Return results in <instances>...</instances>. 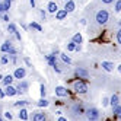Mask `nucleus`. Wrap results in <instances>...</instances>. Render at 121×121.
<instances>
[{
    "mask_svg": "<svg viewBox=\"0 0 121 121\" xmlns=\"http://www.w3.org/2000/svg\"><path fill=\"white\" fill-rule=\"evenodd\" d=\"M56 95L58 98H67L70 96V91H69L67 88H64V86H56Z\"/></svg>",
    "mask_w": 121,
    "mask_h": 121,
    "instance_id": "nucleus-6",
    "label": "nucleus"
},
{
    "mask_svg": "<svg viewBox=\"0 0 121 121\" xmlns=\"http://www.w3.org/2000/svg\"><path fill=\"white\" fill-rule=\"evenodd\" d=\"M32 121H47V115L44 114V112L38 111V112H35V114H34Z\"/></svg>",
    "mask_w": 121,
    "mask_h": 121,
    "instance_id": "nucleus-16",
    "label": "nucleus"
},
{
    "mask_svg": "<svg viewBox=\"0 0 121 121\" xmlns=\"http://www.w3.org/2000/svg\"><path fill=\"white\" fill-rule=\"evenodd\" d=\"M10 2H13V0H10Z\"/></svg>",
    "mask_w": 121,
    "mask_h": 121,
    "instance_id": "nucleus-48",
    "label": "nucleus"
},
{
    "mask_svg": "<svg viewBox=\"0 0 121 121\" xmlns=\"http://www.w3.org/2000/svg\"><path fill=\"white\" fill-rule=\"evenodd\" d=\"M115 0H102V3L104 4H111V3H114Z\"/></svg>",
    "mask_w": 121,
    "mask_h": 121,
    "instance_id": "nucleus-39",
    "label": "nucleus"
},
{
    "mask_svg": "<svg viewBox=\"0 0 121 121\" xmlns=\"http://www.w3.org/2000/svg\"><path fill=\"white\" fill-rule=\"evenodd\" d=\"M118 23H120V26H121V19H120V22H118Z\"/></svg>",
    "mask_w": 121,
    "mask_h": 121,
    "instance_id": "nucleus-46",
    "label": "nucleus"
},
{
    "mask_svg": "<svg viewBox=\"0 0 121 121\" xmlns=\"http://www.w3.org/2000/svg\"><path fill=\"white\" fill-rule=\"evenodd\" d=\"M16 31H18V28H16V25H15V23H12V22L7 23V32H9V34L15 35V32H16Z\"/></svg>",
    "mask_w": 121,
    "mask_h": 121,
    "instance_id": "nucleus-25",
    "label": "nucleus"
},
{
    "mask_svg": "<svg viewBox=\"0 0 121 121\" xmlns=\"http://www.w3.org/2000/svg\"><path fill=\"white\" fill-rule=\"evenodd\" d=\"M64 2H69V0H64Z\"/></svg>",
    "mask_w": 121,
    "mask_h": 121,
    "instance_id": "nucleus-47",
    "label": "nucleus"
},
{
    "mask_svg": "<svg viewBox=\"0 0 121 121\" xmlns=\"http://www.w3.org/2000/svg\"><path fill=\"white\" fill-rule=\"evenodd\" d=\"M72 111L74 112L76 115H82V114H85V108H83L82 104H79V102H74V104H73Z\"/></svg>",
    "mask_w": 121,
    "mask_h": 121,
    "instance_id": "nucleus-10",
    "label": "nucleus"
},
{
    "mask_svg": "<svg viewBox=\"0 0 121 121\" xmlns=\"http://www.w3.org/2000/svg\"><path fill=\"white\" fill-rule=\"evenodd\" d=\"M74 76L77 79H80V80H85V79H89V72L86 70V69H83V67H76Z\"/></svg>",
    "mask_w": 121,
    "mask_h": 121,
    "instance_id": "nucleus-5",
    "label": "nucleus"
},
{
    "mask_svg": "<svg viewBox=\"0 0 121 121\" xmlns=\"http://www.w3.org/2000/svg\"><path fill=\"white\" fill-rule=\"evenodd\" d=\"M16 89H18L19 93H23V92H28L29 89V83L26 80H19V85L16 86Z\"/></svg>",
    "mask_w": 121,
    "mask_h": 121,
    "instance_id": "nucleus-11",
    "label": "nucleus"
},
{
    "mask_svg": "<svg viewBox=\"0 0 121 121\" xmlns=\"http://www.w3.org/2000/svg\"><path fill=\"white\" fill-rule=\"evenodd\" d=\"M112 114H114L115 118H121V105L112 107Z\"/></svg>",
    "mask_w": 121,
    "mask_h": 121,
    "instance_id": "nucleus-24",
    "label": "nucleus"
},
{
    "mask_svg": "<svg viewBox=\"0 0 121 121\" xmlns=\"http://www.w3.org/2000/svg\"><path fill=\"white\" fill-rule=\"evenodd\" d=\"M45 60H47V63H48V64H50L51 67L57 64V56H56L54 53H51V54L45 56Z\"/></svg>",
    "mask_w": 121,
    "mask_h": 121,
    "instance_id": "nucleus-14",
    "label": "nucleus"
},
{
    "mask_svg": "<svg viewBox=\"0 0 121 121\" xmlns=\"http://www.w3.org/2000/svg\"><path fill=\"white\" fill-rule=\"evenodd\" d=\"M4 93H6V96H9V98L16 96V95H19L18 89H16L15 86H12V85H7L6 88H4Z\"/></svg>",
    "mask_w": 121,
    "mask_h": 121,
    "instance_id": "nucleus-8",
    "label": "nucleus"
},
{
    "mask_svg": "<svg viewBox=\"0 0 121 121\" xmlns=\"http://www.w3.org/2000/svg\"><path fill=\"white\" fill-rule=\"evenodd\" d=\"M28 104H29L28 101H23V99H22V101H16V102L13 104V105H15L16 108H25V107L28 105Z\"/></svg>",
    "mask_w": 121,
    "mask_h": 121,
    "instance_id": "nucleus-26",
    "label": "nucleus"
},
{
    "mask_svg": "<svg viewBox=\"0 0 121 121\" xmlns=\"http://www.w3.org/2000/svg\"><path fill=\"white\" fill-rule=\"evenodd\" d=\"M7 63H9V54H4L3 53V56L2 57H0V64H7Z\"/></svg>",
    "mask_w": 121,
    "mask_h": 121,
    "instance_id": "nucleus-27",
    "label": "nucleus"
},
{
    "mask_svg": "<svg viewBox=\"0 0 121 121\" xmlns=\"http://www.w3.org/2000/svg\"><path fill=\"white\" fill-rule=\"evenodd\" d=\"M58 56H60V58H61V61H63L64 64H72V58L69 57L66 53H60Z\"/></svg>",
    "mask_w": 121,
    "mask_h": 121,
    "instance_id": "nucleus-22",
    "label": "nucleus"
},
{
    "mask_svg": "<svg viewBox=\"0 0 121 121\" xmlns=\"http://www.w3.org/2000/svg\"><path fill=\"white\" fill-rule=\"evenodd\" d=\"M95 21H96V23L99 25V26H104V25H107V22L109 21V13L107 9H101L96 12V15H95Z\"/></svg>",
    "mask_w": 121,
    "mask_h": 121,
    "instance_id": "nucleus-1",
    "label": "nucleus"
},
{
    "mask_svg": "<svg viewBox=\"0 0 121 121\" xmlns=\"http://www.w3.org/2000/svg\"><path fill=\"white\" fill-rule=\"evenodd\" d=\"M115 12H121V0H115Z\"/></svg>",
    "mask_w": 121,
    "mask_h": 121,
    "instance_id": "nucleus-31",
    "label": "nucleus"
},
{
    "mask_svg": "<svg viewBox=\"0 0 121 121\" xmlns=\"http://www.w3.org/2000/svg\"><path fill=\"white\" fill-rule=\"evenodd\" d=\"M6 93H4V89H0V98H4Z\"/></svg>",
    "mask_w": 121,
    "mask_h": 121,
    "instance_id": "nucleus-41",
    "label": "nucleus"
},
{
    "mask_svg": "<svg viewBox=\"0 0 121 121\" xmlns=\"http://www.w3.org/2000/svg\"><path fill=\"white\" fill-rule=\"evenodd\" d=\"M109 105V98H102V107H108Z\"/></svg>",
    "mask_w": 121,
    "mask_h": 121,
    "instance_id": "nucleus-33",
    "label": "nucleus"
},
{
    "mask_svg": "<svg viewBox=\"0 0 121 121\" xmlns=\"http://www.w3.org/2000/svg\"><path fill=\"white\" fill-rule=\"evenodd\" d=\"M53 70L57 73V74H60V73H61V69H60L58 67V64H56V66H53Z\"/></svg>",
    "mask_w": 121,
    "mask_h": 121,
    "instance_id": "nucleus-35",
    "label": "nucleus"
},
{
    "mask_svg": "<svg viewBox=\"0 0 121 121\" xmlns=\"http://www.w3.org/2000/svg\"><path fill=\"white\" fill-rule=\"evenodd\" d=\"M0 121H4V120H3V117H2V115H0Z\"/></svg>",
    "mask_w": 121,
    "mask_h": 121,
    "instance_id": "nucleus-45",
    "label": "nucleus"
},
{
    "mask_svg": "<svg viewBox=\"0 0 121 121\" xmlns=\"http://www.w3.org/2000/svg\"><path fill=\"white\" fill-rule=\"evenodd\" d=\"M115 38H117V42H118V44L121 45V28L118 29V32H117V37H115Z\"/></svg>",
    "mask_w": 121,
    "mask_h": 121,
    "instance_id": "nucleus-34",
    "label": "nucleus"
},
{
    "mask_svg": "<svg viewBox=\"0 0 121 121\" xmlns=\"http://www.w3.org/2000/svg\"><path fill=\"white\" fill-rule=\"evenodd\" d=\"M101 67H102L105 72H108V73L114 72V69H115L114 63H112V61H107V60H104V61H101Z\"/></svg>",
    "mask_w": 121,
    "mask_h": 121,
    "instance_id": "nucleus-9",
    "label": "nucleus"
},
{
    "mask_svg": "<svg viewBox=\"0 0 121 121\" xmlns=\"http://www.w3.org/2000/svg\"><path fill=\"white\" fill-rule=\"evenodd\" d=\"M57 121H69L67 118H64L63 115H58V118H57Z\"/></svg>",
    "mask_w": 121,
    "mask_h": 121,
    "instance_id": "nucleus-40",
    "label": "nucleus"
},
{
    "mask_svg": "<svg viewBox=\"0 0 121 121\" xmlns=\"http://www.w3.org/2000/svg\"><path fill=\"white\" fill-rule=\"evenodd\" d=\"M45 93H47V88H45L44 83H41L39 85V95H41V98H45Z\"/></svg>",
    "mask_w": 121,
    "mask_h": 121,
    "instance_id": "nucleus-28",
    "label": "nucleus"
},
{
    "mask_svg": "<svg viewBox=\"0 0 121 121\" xmlns=\"http://www.w3.org/2000/svg\"><path fill=\"white\" fill-rule=\"evenodd\" d=\"M15 80V77H13V74H6V76H3V79H2V83L4 85V86H7V85H12V82Z\"/></svg>",
    "mask_w": 121,
    "mask_h": 121,
    "instance_id": "nucleus-18",
    "label": "nucleus"
},
{
    "mask_svg": "<svg viewBox=\"0 0 121 121\" xmlns=\"http://www.w3.org/2000/svg\"><path fill=\"white\" fill-rule=\"evenodd\" d=\"M39 16H41V19H42V21H45V18H47V10H44V9L39 10Z\"/></svg>",
    "mask_w": 121,
    "mask_h": 121,
    "instance_id": "nucleus-32",
    "label": "nucleus"
},
{
    "mask_svg": "<svg viewBox=\"0 0 121 121\" xmlns=\"http://www.w3.org/2000/svg\"><path fill=\"white\" fill-rule=\"evenodd\" d=\"M57 10H58V6H57V3H56V0H50L48 4H47V12L54 15Z\"/></svg>",
    "mask_w": 121,
    "mask_h": 121,
    "instance_id": "nucleus-13",
    "label": "nucleus"
},
{
    "mask_svg": "<svg viewBox=\"0 0 121 121\" xmlns=\"http://www.w3.org/2000/svg\"><path fill=\"white\" fill-rule=\"evenodd\" d=\"M0 51H2V53H4V54H9V56L16 54V50H15V47H13V44H12V41H9V39L4 41L3 44H2Z\"/></svg>",
    "mask_w": 121,
    "mask_h": 121,
    "instance_id": "nucleus-4",
    "label": "nucleus"
},
{
    "mask_svg": "<svg viewBox=\"0 0 121 121\" xmlns=\"http://www.w3.org/2000/svg\"><path fill=\"white\" fill-rule=\"evenodd\" d=\"M2 18H3V21H4V22L9 23V16H7V13H3V15H2Z\"/></svg>",
    "mask_w": 121,
    "mask_h": 121,
    "instance_id": "nucleus-36",
    "label": "nucleus"
},
{
    "mask_svg": "<svg viewBox=\"0 0 121 121\" xmlns=\"http://www.w3.org/2000/svg\"><path fill=\"white\" fill-rule=\"evenodd\" d=\"M15 37H16V39H18V41H21V39H22V37H21L19 31H16V32H15Z\"/></svg>",
    "mask_w": 121,
    "mask_h": 121,
    "instance_id": "nucleus-37",
    "label": "nucleus"
},
{
    "mask_svg": "<svg viewBox=\"0 0 121 121\" xmlns=\"http://www.w3.org/2000/svg\"><path fill=\"white\" fill-rule=\"evenodd\" d=\"M37 105H38L39 108H47V107L50 105V102H48V99H47V98H39V101H38Z\"/></svg>",
    "mask_w": 121,
    "mask_h": 121,
    "instance_id": "nucleus-23",
    "label": "nucleus"
},
{
    "mask_svg": "<svg viewBox=\"0 0 121 121\" xmlns=\"http://www.w3.org/2000/svg\"><path fill=\"white\" fill-rule=\"evenodd\" d=\"M85 117L88 118V121H96V120H99V109L95 107L85 109Z\"/></svg>",
    "mask_w": 121,
    "mask_h": 121,
    "instance_id": "nucleus-3",
    "label": "nucleus"
},
{
    "mask_svg": "<svg viewBox=\"0 0 121 121\" xmlns=\"http://www.w3.org/2000/svg\"><path fill=\"white\" fill-rule=\"evenodd\" d=\"M109 105H111V107H117V105H120V98H118L117 93H114V95L109 98Z\"/></svg>",
    "mask_w": 121,
    "mask_h": 121,
    "instance_id": "nucleus-19",
    "label": "nucleus"
},
{
    "mask_svg": "<svg viewBox=\"0 0 121 121\" xmlns=\"http://www.w3.org/2000/svg\"><path fill=\"white\" fill-rule=\"evenodd\" d=\"M117 70H118V72H120V73H121V64H120V66H118V67H117Z\"/></svg>",
    "mask_w": 121,
    "mask_h": 121,
    "instance_id": "nucleus-44",
    "label": "nucleus"
},
{
    "mask_svg": "<svg viewBox=\"0 0 121 121\" xmlns=\"http://www.w3.org/2000/svg\"><path fill=\"white\" fill-rule=\"evenodd\" d=\"M54 15H56V19H57V21H64V19L67 18V15H69V13H67L64 9H58Z\"/></svg>",
    "mask_w": 121,
    "mask_h": 121,
    "instance_id": "nucleus-15",
    "label": "nucleus"
},
{
    "mask_svg": "<svg viewBox=\"0 0 121 121\" xmlns=\"http://www.w3.org/2000/svg\"><path fill=\"white\" fill-rule=\"evenodd\" d=\"M3 117H4L6 120H9V121H10V120L13 118V115H12V112H10V111H4V114H3Z\"/></svg>",
    "mask_w": 121,
    "mask_h": 121,
    "instance_id": "nucleus-30",
    "label": "nucleus"
},
{
    "mask_svg": "<svg viewBox=\"0 0 121 121\" xmlns=\"http://www.w3.org/2000/svg\"><path fill=\"white\" fill-rule=\"evenodd\" d=\"M63 9L67 12V13H72L76 10V3L73 2V0H69V2H64V7Z\"/></svg>",
    "mask_w": 121,
    "mask_h": 121,
    "instance_id": "nucleus-12",
    "label": "nucleus"
},
{
    "mask_svg": "<svg viewBox=\"0 0 121 121\" xmlns=\"http://www.w3.org/2000/svg\"><path fill=\"white\" fill-rule=\"evenodd\" d=\"M23 61H25V64H26V66H31V60L28 57H23Z\"/></svg>",
    "mask_w": 121,
    "mask_h": 121,
    "instance_id": "nucleus-38",
    "label": "nucleus"
},
{
    "mask_svg": "<svg viewBox=\"0 0 121 121\" xmlns=\"http://www.w3.org/2000/svg\"><path fill=\"white\" fill-rule=\"evenodd\" d=\"M56 114H57V115H63V112L60 111V109H57V111H56Z\"/></svg>",
    "mask_w": 121,
    "mask_h": 121,
    "instance_id": "nucleus-43",
    "label": "nucleus"
},
{
    "mask_svg": "<svg viewBox=\"0 0 121 121\" xmlns=\"http://www.w3.org/2000/svg\"><path fill=\"white\" fill-rule=\"evenodd\" d=\"M18 117H19V120H22V121H28L29 115H28V111H26V108H19Z\"/></svg>",
    "mask_w": 121,
    "mask_h": 121,
    "instance_id": "nucleus-17",
    "label": "nucleus"
},
{
    "mask_svg": "<svg viewBox=\"0 0 121 121\" xmlns=\"http://www.w3.org/2000/svg\"><path fill=\"white\" fill-rule=\"evenodd\" d=\"M29 28L34 29V31H37V32H42V26H41L38 22H35V21H32V22L29 23Z\"/></svg>",
    "mask_w": 121,
    "mask_h": 121,
    "instance_id": "nucleus-21",
    "label": "nucleus"
},
{
    "mask_svg": "<svg viewBox=\"0 0 121 121\" xmlns=\"http://www.w3.org/2000/svg\"><path fill=\"white\" fill-rule=\"evenodd\" d=\"M29 4H31L32 7H35V0H29Z\"/></svg>",
    "mask_w": 121,
    "mask_h": 121,
    "instance_id": "nucleus-42",
    "label": "nucleus"
},
{
    "mask_svg": "<svg viewBox=\"0 0 121 121\" xmlns=\"http://www.w3.org/2000/svg\"><path fill=\"white\" fill-rule=\"evenodd\" d=\"M73 91L76 93H79V95H85L86 92H88V85L85 83V80L77 79V80L73 82Z\"/></svg>",
    "mask_w": 121,
    "mask_h": 121,
    "instance_id": "nucleus-2",
    "label": "nucleus"
},
{
    "mask_svg": "<svg viewBox=\"0 0 121 121\" xmlns=\"http://www.w3.org/2000/svg\"><path fill=\"white\" fill-rule=\"evenodd\" d=\"M72 41L74 42V44H82V41H83V37H82V34H80V32H76L74 35L72 37Z\"/></svg>",
    "mask_w": 121,
    "mask_h": 121,
    "instance_id": "nucleus-20",
    "label": "nucleus"
},
{
    "mask_svg": "<svg viewBox=\"0 0 121 121\" xmlns=\"http://www.w3.org/2000/svg\"><path fill=\"white\" fill-rule=\"evenodd\" d=\"M25 76H26V69L25 67H16L15 72H13V77L18 80H22L25 79Z\"/></svg>",
    "mask_w": 121,
    "mask_h": 121,
    "instance_id": "nucleus-7",
    "label": "nucleus"
},
{
    "mask_svg": "<svg viewBox=\"0 0 121 121\" xmlns=\"http://www.w3.org/2000/svg\"><path fill=\"white\" fill-rule=\"evenodd\" d=\"M76 45L77 44H74L73 41H70L69 44H66V48H67V51H70V53H72V51H76Z\"/></svg>",
    "mask_w": 121,
    "mask_h": 121,
    "instance_id": "nucleus-29",
    "label": "nucleus"
}]
</instances>
